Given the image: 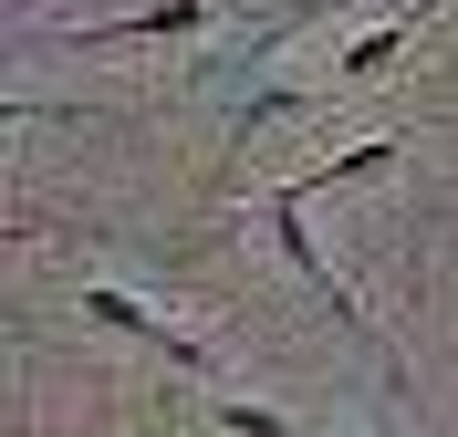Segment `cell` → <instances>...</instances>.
<instances>
[{
  "mask_svg": "<svg viewBox=\"0 0 458 437\" xmlns=\"http://www.w3.org/2000/svg\"><path fill=\"white\" fill-rule=\"evenodd\" d=\"M260 230L282 240V261L302 271V282H313V302H323V313H334L344 333H365V344H375V365H386V385H406V354L386 344V333H375V323H365V302H344V282H334V271H323L313 230H302V188H271V198H260Z\"/></svg>",
  "mask_w": 458,
  "mask_h": 437,
  "instance_id": "obj_1",
  "label": "cell"
},
{
  "mask_svg": "<svg viewBox=\"0 0 458 437\" xmlns=\"http://www.w3.org/2000/svg\"><path fill=\"white\" fill-rule=\"evenodd\" d=\"M84 302V323H105V333H125V344H146L157 365H177V375H199V385H219V354L199 344V333H177L157 302H136V291H114V282H84L73 291Z\"/></svg>",
  "mask_w": 458,
  "mask_h": 437,
  "instance_id": "obj_2",
  "label": "cell"
},
{
  "mask_svg": "<svg viewBox=\"0 0 458 437\" xmlns=\"http://www.w3.org/2000/svg\"><path fill=\"white\" fill-rule=\"evenodd\" d=\"M219 21L208 0H146V11H125V21H53L63 42H199V31Z\"/></svg>",
  "mask_w": 458,
  "mask_h": 437,
  "instance_id": "obj_3",
  "label": "cell"
},
{
  "mask_svg": "<svg viewBox=\"0 0 458 437\" xmlns=\"http://www.w3.org/2000/svg\"><path fill=\"white\" fill-rule=\"evenodd\" d=\"M406 21H417V11H386L375 31H354V42L334 53V84H375V73H396V63H406Z\"/></svg>",
  "mask_w": 458,
  "mask_h": 437,
  "instance_id": "obj_4",
  "label": "cell"
},
{
  "mask_svg": "<svg viewBox=\"0 0 458 437\" xmlns=\"http://www.w3.org/2000/svg\"><path fill=\"white\" fill-rule=\"evenodd\" d=\"M396 156H406L396 136H365V146H344V156H323L313 177H292V188H302V198H313V188H354V177H386Z\"/></svg>",
  "mask_w": 458,
  "mask_h": 437,
  "instance_id": "obj_5",
  "label": "cell"
},
{
  "mask_svg": "<svg viewBox=\"0 0 458 437\" xmlns=\"http://www.w3.org/2000/svg\"><path fill=\"white\" fill-rule=\"evenodd\" d=\"M208 427L219 437H302L282 407H240V396H208Z\"/></svg>",
  "mask_w": 458,
  "mask_h": 437,
  "instance_id": "obj_6",
  "label": "cell"
}]
</instances>
